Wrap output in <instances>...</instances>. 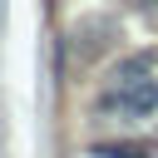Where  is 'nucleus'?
Listing matches in <instances>:
<instances>
[{
    "mask_svg": "<svg viewBox=\"0 0 158 158\" xmlns=\"http://www.w3.org/2000/svg\"><path fill=\"white\" fill-rule=\"evenodd\" d=\"M109 104H118V109H128V114H153V109H158V54L128 59V64L109 79Z\"/></svg>",
    "mask_w": 158,
    "mask_h": 158,
    "instance_id": "nucleus-1",
    "label": "nucleus"
}]
</instances>
